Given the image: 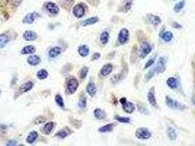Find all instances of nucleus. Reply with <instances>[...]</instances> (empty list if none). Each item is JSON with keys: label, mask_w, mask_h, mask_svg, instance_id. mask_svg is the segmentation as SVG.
<instances>
[{"label": "nucleus", "mask_w": 195, "mask_h": 146, "mask_svg": "<svg viewBox=\"0 0 195 146\" xmlns=\"http://www.w3.org/2000/svg\"><path fill=\"white\" fill-rule=\"evenodd\" d=\"M79 87V82L76 79L71 78L68 80L66 84V91L68 94H73Z\"/></svg>", "instance_id": "obj_1"}, {"label": "nucleus", "mask_w": 195, "mask_h": 146, "mask_svg": "<svg viewBox=\"0 0 195 146\" xmlns=\"http://www.w3.org/2000/svg\"><path fill=\"white\" fill-rule=\"evenodd\" d=\"M135 135L139 140H147L151 137V133L147 128L140 127L136 129Z\"/></svg>", "instance_id": "obj_2"}, {"label": "nucleus", "mask_w": 195, "mask_h": 146, "mask_svg": "<svg viewBox=\"0 0 195 146\" xmlns=\"http://www.w3.org/2000/svg\"><path fill=\"white\" fill-rule=\"evenodd\" d=\"M166 104H167V105L169 107V108H170L171 109L173 110H183L185 109V108H186L184 105H181V104H180L178 101L172 99H171L170 97H168V96L166 97Z\"/></svg>", "instance_id": "obj_3"}, {"label": "nucleus", "mask_w": 195, "mask_h": 146, "mask_svg": "<svg viewBox=\"0 0 195 146\" xmlns=\"http://www.w3.org/2000/svg\"><path fill=\"white\" fill-rule=\"evenodd\" d=\"M73 13L77 19H81L83 17L84 13H85V9L84 7L82 4H78L76 5L73 8Z\"/></svg>", "instance_id": "obj_4"}, {"label": "nucleus", "mask_w": 195, "mask_h": 146, "mask_svg": "<svg viewBox=\"0 0 195 146\" xmlns=\"http://www.w3.org/2000/svg\"><path fill=\"white\" fill-rule=\"evenodd\" d=\"M152 51V47L150 46V45L147 42L143 43L142 45H141V48H140V51H139V56L141 58H145Z\"/></svg>", "instance_id": "obj_5"}, {"label": "nucleus", "mask_w": 195, "mask_h": 146, "mask_svg": "<svg viewBox=\"0 0 195 146\" xmlns=\"http://www.w3.org/2000/svg\"><path fill=\"white\" fill-rule=\"evenodd\" d=\"M129 32L127 29H122L118 34V41L120 44H125L129 39Z\"/></svg>", "instance_id": "obj_6"}, {"label": "nucleus", "mask_w": 195, "mask_h": 146, "mask_svg": "<svg viewBox=\"0 0 195 146\" xmlns=\"http://www.w3.org/2000/svg\"><path fill=\"white\" fill-rule=\"evenodd\" d=\"M46 9L52 15H57L59 13V8L58 5L54 2H48L46 4Z\"/></svg>", "instance_id": "obj_7"}, {"label": "nucleus", "mask_w": 195, "mask_h": 146, "mask_svg": "<svg viewBox=\"0 0 195 146\" xmlns=\"http://www.w3.org/2000/svg\"><path fill=\"white\" fill-rule=\"evenodd\" d=\"M154 70L156 72H158V73H162L165 71L166 67H165V59L163 57L158 59V61L157 62L156 66L153 67Z\"/></svg>", "instance_id": "obj_8"}, {"label": "nucleus", "mask_w": 195, "mask_h": 146, "mask_svg": "<svg viewBox=\"0 0 195 146\" xmlns=\"http://www.w3.org/2000/svg\"><path fill=\"white\" fill-rule=\"evenodd\" d=\"M23 38L26 41H34L37 38V35L35 32L31 30H27L23 34Z\"/></svg>", "instance_id": "obj_9"}, {"label": "nucleus", "mask_w": 195, "mask_h": 146, "mask_svg": "<svg viewBox=\"0 0 195 146\" xmlns=\"http://www.w3.org/2000/svg\"><path fill=\"white\" fill-rule=\"evenodd\" d=\"M86 91H87V94L90 96L91 97H93L95 96L96 92H97V88H96L95 84L93 82L90 81L87 84V88H86Z\"/></svg>", "instance_id": "obj_10"}, {"label": "nucleus", "mask_w": 195, "mask_h": 146, "mask_svg": "<svg viewBox=\"0 0 195 146\" xmlns=\"http://www.w3.org/2000/svg\"><path fill=\"white\" fill-rule=\"evenodd\" d=\"M61 53H62V48L60 47L54 46L49 50V51H48V56H49L50 58H54L60 55Z\"/></svg>", "instance_id": "obj_11"}, {"label": "nucleus", "mask_w": 195, "mask_h": 146, "mask_svg": "<svg viewBox=\"0 0 195 146\" xmlns=\"http://www.w3.org/2000/svg\"><path fill=\"white\" fill-rule=\"evenodd\" d=\"M40 62H41V59L37 55L30 56L27 58L28 64L32 65V66H37V64L40 63Z\"/></svg>", "instance_id": "obj_12"}, {"label": "nucleus", "mask_w": 195, "mask_h": 146, "mask_svg": "<svg viewBox=\"0 0 195 146\" xmlns=\"http://www.w3.org/2000/svg\"><path fill=\"white\" fill-rule=\"evenodd\" d=\"M112 69H113V66H112V64H111L109 63L106 64L105 65L103 66L102 69H101V75L104 76V77L109 75L112 72Z\"/></svg>", "instance_id": "obj_13"}, {"label": "nucleus", "mask_w": 195, "mask_h": 146, "mask_svg": "<svg viewBox=\"0 0 195 146\" xmlns=\"http://www.w3.org/2000/svg\"><path fill=\"white\" fill-rule=\"evenodd\" d=\"M122 108H123V110L125 111V112H127V113H132V112L134 111L135 110V106L132 102L131 101H126L124 104L122 105Z\"/></svg>", "instance_id": "obj_14"}, {"label": "nucleus", "mask_w": 195, "mask_h": 146, "mask_svg": "<svg viewBox=\"0 0 195 146\" xmlns=\"http://www.w3.org/2000/svg\"><path fill=\"white\" fill-rule=\"evenodd\" d=\"M37 14L35 13V12H31V13L27 14L23 19V23H28V24H30V23H32L33 22L35 21L36 18H37Z\"/></svg>", "instance_id": "obj_15"}, {"label": "nucleus", "mask_w": 195, "mask_h": 146, "mask_svg": "<svg viewBox=\"0 0 195 146\" xmlns=\"http://www.w3.org/2000/svg\"><path fill=\"white\" fill-rule=\"evenodd\" d=\"M78 53L82 57H86L89 55L90 53V49L88 46L86 45H82L78 48Z\"/></svg>", "instance_id": "obj_16"}, {"label": "nucleus", "mask_w": 195, "mask_h": 146, "mask_svg": "<svg viewBox=\"0 0 195 146\" xmlns=\"http://www.w3.org/2000/svg\"><path fill=\"white\" fill-rule=\"evenodd\" d=\"M147 20L150 22V23L153 25V26H157L158 25H159L161 23V19H160L158 16H154V15H151V14H149L148 16H147Z\"/></svg>", "instance_id": "obj_17"}, {"label": "nucleus", "mask_w": 195, "mask_h": 146, "mask_svg": "<svg viewBox=\"0 0 195 146\" xmlns=\"http://www.w3.org/2000/svg\"><path fill=\"white\" fill-rule=\"evenodd\" d=\"M34 86V83L32 81H27L24 83V84L22 85L20 87V89L19 91H21V93H26L27 91H30Z\"/></svg>", "instance_id": "obj_18"}, {"label": "nucleus", "mask_w": 195, "mask_h": 146, "mask_svg": "<svg viewBox=\"0 0 195 146\" xmlns=\"http://www.w3.org/2000/svg\"><path fill=\"white\" fill-rule=\"evenodd\" d=\"M35 48L32 45H26L22 48L21 53L24 55H29V54H32L35 52Z\"/></svg>", "instance_id": "obj_19"}, {"label": "nucleus", "mask_w": 195, "mask_h": 146, "mask_svg": "<svg viewBox=\"0 0 195 146\" xmlns=\"http://www.w3.org/2000/svg\"><path fill=\"white\" fill-rule=\"evenodd\" d=\"M147 100L150 102V105L153 107H156L157 103H156V99L155 97V93L153 92L152 90H150V91L147 94Z\"/></svg>", "instance_id": "obj_20"}, {"label": "nucleus", "mask_w": 195, "mask_h": 146, "mask_svg": "<svg viewBox=\"0 0 195 146\" xmlns=\"http://www.w3.org/2000/svg\"><path fill=\"white\" fill-rule=\"evenodd\" d=\"M37 132H35V131H32V132H31L30 133V134L27 136V137H26V143H29V144H32L33 143H34L35 141L36 140V139H37Z\"/></svg>", "instance_id": "obj_21"}, {"label": "nucleus", "mask_w": 195, "mask_h": 146, "mask_svg": "<svg viewBox=\"0 0 195 146\" xmlns=\"http://www.w3.org/2000/svg\"><path fill=\"white\" fill-rule=\"evenodd\" d=\"M114 123H108V124L105 125V126H101V128L98 129V132L101 133H106V132H110L113 130L114 128Z\"/></svg>", "instance_id": "obj_22"}, {"label": "nucleus", "mask_w": 195, "mask_h": 146, "mask_svg": "<svg viewBox=\"0 0 195 146\" xmlns=\"http://www.w3.org/2000/svg\"><path fill=\"white\" fill-rule=\"evenodd\" d=\"M98 17H92L90 18V19H87L86 20L83 21L82 23V25L83 26H90V25H93L95 24V23H97L98 21Z\"/></svg>", "instance_id": "obj_23"}, {"label": "nucleus", "mask_w": 195, "mask_h": 146, "mask_svg": "<svg viewBox=\"0 0 195 146\" xmlns=\"http://www.w3.org/2000/svg\"><path fill=\"white\" fill-rule=\"evenodd\" d=\"M167 84L170 88L175 89V88H177V86H178V80H177V79L175 77H169L167 80Z\"/></svg>", "instance_id": "obj_24"}, {"label": "nucleus", "mask_w": 195, "mask_h": 146, "mask_svg": "<svg viewBox=\"0 0 195 146\" xmlns=\"http://www.w3.org/2000/svg\"><path fill=\"white\" fill-rule=\"evenodd\" d=\"M10 38L7 34H0V48H3L9 42Z\"/></svg>", "instance_id": "obj_25"}, {"label": "nucleus", "mask_w": 195, "mask_h": 146, "mask_svg": "<svg viewBox=\"0 0 195 146\" xmlns=\"http://www.w3.org/2000/svg\"><path fill=\"white\" fill-rule=\"evenodd\" d=\"M94 115L97 119H104L106 117V112L100 108H96L94 110Z\"/></svg>", "instance_id": "obj_26"}, {"label": "nucleus", "mask_w": 195, "mask_h": 146, "mask_svg": "<svg viewBox=\"0 0 195 146\" xmlns=\"http://www.w3.org/2000/svg\"><path fill=\"white\" fill-rule=\"evenodd\" d=\"M161 37V39H162L164 41L169 42L172 40V38H173V34H172V33L171 32L166 31L162 33Z\"/></svg>", "instance_id": "obj_27"}, {"label": "nucleus", "mask_w": 195, "mask_h": 146, "mask_svg": "<svg viewBox=\"0 0 195 146\" xmlns=\"http://www.w3.org/2000/svg\"><path fill=\"white\" fill-rule=\"evenodd\" d=\"M167 136H168V137L169 138V140H176L177 134H176V132H175V130L173 129V128H171V127L168 128L167 130Z\"/></svg>", "instance_id": "obj_28"}, {"label": "nucleus", "mask_w": 195, "mask_h": 146, "mask_svg": "<svg viewBox=\"0 0 195 146\" xmlns=\"http://www.w3.org/2000/svg\"><path fill=\"white\" fill-rule=\"evenodd\" d=\"M48 72L44 69H40V70L37 72V78L40 79V80H45L46 77H48Z\"/></svg>", "instance_id": "obj_29"}, {"label": "nucleus", "mask_w": 195, "mask_h": 146, "mask_svg": "<svg viewBox=\"0 0 195 146\" xmlns=\"http://www.w3.org/2000/svg\"><path fill=\"white\" fill-rule=\"evenodd\" d=\"M54 127V123H53V122H48V123H46V124L44 126L43 130H44L45 134H48L51 133V132L53 130Z\"/></svg>", "instance_id": "obj_30"}, {"label": "nucleus", "mask_w": 195, "mask_h": 146, "mask_svg": "<svg viewBox=\"0 0 195 146\" xmlns=\"http://www.w3.org/2000/svg\"><path fill=\"white\" fill-rule=\"evenodd\" d=\"M109 39V34L108 32H104L101 33V36H100V40L103 45H106L108 43Z\"/></svg>", "instance_id": "obj_31"}, {"label": "nucleus", "mask_w": 195, "mask_h": 146, "mask_svg": "<svg viewBox=\"0 0 195 146\" xmlns=\"http://www.w3.org/2000/svg\"><path fill=\"white\" fill-rule=\"evenodd\" d=\"M78 105L81 109H84L87 107V97L84 95L81 96L80 99L78 102Z\"/></svg>", "instance_id": "obj_32"}, {"label": "nucleus", "mask_w": 195, "mask_h": 146, "mask_svg": "<svg viewBox=\"0 0 195 146\" xmlns=\"http://www.w3.org/2000/svg\"><path fill=\"white\" fill-rule=\"evenodd\" d=\"M55 101L56 103H57V105L59 108H61L62 109L65 108V104H64L63 99H62V97H61L60 94H57V95H56Z\"/></svg>", "instance_id": "obj_33"}, {"label": "nucleus", "mask_w": 195, "mask_h": 146, "mask_svg": "<svg viewBox=\"0 0 195 146\" xmlns=\"http://www.w3.org/2000/svg\"><path fill=\"white\" fill-rule=\"evenodd\" d=\"M89 72V68L87 66H84L83 68H82V69L79 72V77L82 80H84V79H85L86 77L87 76V74H88Z\"/></svg>", "instance_id": "obj_34"}, {"label": "nucleus", "mask_w": 195, "mask_h": 146, "mask_svg": "<svg viewBox=\"0 0 195 146\" xmlns=\"http://www.w3.org/2000/svg\"><path fill=\"white\" fill-rule=\"evenodd\" d=\"M185 6V1H180V2H178L177 4H175V6H174V10L175 12H179L181 10L183 9Z\"/></svg>", "instance_id": "obj_35"}, {"label": "nucleus", "mask_w": 195, "mask_h": 146, "mask_svg": "<svg viewBox=\"0 0 195 146\" xmlns=\"http://www.w3.org/2000/svg\"><path fill=\"white\" fill-rule=\"evenodd\" d=\"M115 120H117L118 121L120 122V123H129L131 122V119L127 117H121L119 115H116L115 116Z\"/></svg>", "instance_id": "obj_36"}, {"label": "nucleus", "mask_w": 195, "mask_h": 146, "mask_svg": "<svg viewBox=\"0 0 195 146\" xmlns=\"http://www.w3.org/2000/svg\"><path fill=\"white\" fill-rule=\"evenodd\" d=\"M155 72H155V70H154V69H153V68L152 69H150V70L149 71L148 73H147V74L146 75V76H145V82L149 81V80H150V79H151L152 77L154 76Z\"/></svg>", "instance_id": "obj_37"}, {"label": "nucleus", "mask_w": 195, "mask_h": 146, "mask_svg": "<svg viewBox=\"0 0 195 146\" xmlns=\"http://www.w3.org/2000/svg\"><path fill=\"white\" fill-rule=\"evenodd\" d=\"M46 121V119L44 116H38L35 119L34 123L35 124H40V123H43L44 122H45Z\"/></svg>", "instance_id": "obj_38"}, {"label": "nucleus", "mask_w": 195, "mask_h": 146, "mask_svg": "<svg viewBox=\"0 0 195 146\" xmlns=\"http://www.w3.org/2000/svg\"><path fill=\"white\" fill-rule=\"evenodd\" d=\"M56 136L61 139H64L68 136V133H67V132H65V130H60L56 134Z\"/></svg>", "instance_id": "obj_39"}, {"label": "nucleus", "mask_w": 195, "mask_h": 146, "mask_svg": "<svg viewBox=\"0 0 195 146\" xmlns=\"http://www.w3.org/2000/svg\"><path fill=\"white\" fill-rule=\"evenodd\" d=\"M131 5H132V2L131 1V0H129V1H128V2H125V5H124V11L125 12H127V11H129V10L131 8Z\"/></svg>", "instance_id": "obj_40"}, {"label": "nucleus", "mask_w": 195, "mask_h": 146, "mask_svg": "<svg viewBox=\"0 0 195 146\" xmlns=\"http://www.w3.org/2000/svg\"><path fill=\"white\" fill-rule=\"evenodd\" d=\"M154 62H155V58H151L150 60H148V62L145 64V69H147L148 67H150V66L154 64Z\"/></svg>", "instance_id": "obj_41"}, {"label": "nucleus", "mask_w": 195, "mask_h": 146, "mask_svg": "<svg viewBox=\"0 0 195 146\" xmlns=\"http://www.w3.org/2000/svg\"><path fill=\"white\" fill-rule=\"evenodd\" d=\"M100 57H101V54L99 53H95L92 56V61L98 60V58H100Z\"/></svg>", "instance_id": "obj_42"}, {"label": "nucleus", "mask_w": 195, "mask_h": 146, "mask_svg": "<svg viewBox=\"0 0 195 146\" xmlns=\"http://www.w3.org/2000/svg\"><path fill=\"white\" fill-rule=\"evenodd\" d=\"M7 145L8 146H16L17 145V142L16 141V140H9V141L7 143Z\"/></svg>", "instance_id": "obj_43"}, {"label": "nucleus", "mask_w": 195, "mask_h": 146, "mask_svg": "<svg viewBox=\"0 0 195 146\" xmlns=\"http://www.w3.org/2000/svg\"><path fill=\"white\" fill-rule=\"evenodd\" d=\"M16 81H17V77H14L13 78H12V81H11V86H15V85H16Z\"/></svg>", "instance_id": "obj_44"}, {"label": "nucleus", "mask_w": 195, "mask_h": 146, "mask_svg": "<svg viewBox=\"0 0 195 146\" xmlns=\"http://www.w3.org/2000/svg\"><path fill=\"white\" fill-rule=\"evenodd\" d=\"M173 26H174V27L176 28V29H181V28H182V26H181L180 25H179L178 23H174Z\"/></svg>", "instance_id": "obj_45"}, {"label": "nucleus", "mask_w": 195, "mask_h": 146, "mask_svg": "<svg viewBox=\"0 0 195 146\" xmlns=\"http://www.w3.org/2000/svg\"><path fill=\"white\" fill-rule=\"evenodd\" d=\"M126 101H127V100H126V99H125V98H121L120 99V102L122 105V104L125 103Z\"/></svg>", "instance_id": "obj_46"}, {"label": "nucleus", "mask_w": 195, "mask_h": 146, "mask_svg": "<svg viewBox=\"0 0 195 146\" xmlns=\"http://www.w3.org/2000/svg\"><path fill=\"white\" fill-rule=\"evenodd\" d=\"M192 101H193V103L195 105V95L192 97Z\"/></svg>", "instance_id": "obj_47"}, {"label": "nucleus", "mask_w": 195, "mask_h": 146, "mask_svg": "<svg viewBox=\"0 0 195 146\" xmlns=\"http://www.w3.org/2000/svg\"><path fill=\"white\" fill-rule=\"evenodd\" d=\"M67 2H72L73 1V0H66Z\"/></svg>", "instance_id": "obj_48"}, {"label": "nucleus", "mask_w": 195, "mask_h": 146, "mask_svg": "<svg viewBox=\"0 0 195 146\" xmlns=\"http://www.w3.org/2000/svg\"><path fill=\"white\" fill-rule=\"evenodd\" d=\"M1 93H2V90H1V88H0V94H1Z\"/></svg>", "instance_id": "obj_49"}]
</instances>
